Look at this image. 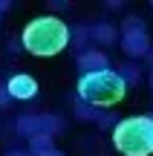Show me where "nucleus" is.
Returning a JSON list of instances; mask_svg holds the SVG:
<instances>
[{"label": "nucleus", "mask_w": 153, "mask_h": 156, "mask_svg": "<svg viewBox=\"0 0 153 156\" xmlns=\"http://www.w3.org/2000/svg\"><path fill=\"white\" fill-rule=\"evenodd\" d=\"M20 44L29 55H38V58H52L58 52L67 49L69 44V29L64 20L58 17H35V20L26 23L20 35Z\"/></svg>", "instance_id": "f257e3e1"}, {"label": "nucleus", "mask_w": 153, "mask_h": 156, "mask_svg": "<svg viewBox=\"0 0 153 156\" xmlns=\"http://www.w3.org/2000/svg\"><path fill=\"white\" fill-rule=\"evenodd\" d=\"M78 95L90 107H116L127 95V81L116 69H101L78 78Z\"/></svg>", "instance_id": "f03ea898"}, {"label": "nucleus", "mask_w": 153, "mask_h": 156, "mask_svg": "<svg viewBox=\"0 0 153 156\" xmlns=\"http://www.w3.org/2000/svg\"><path fill=\"white\" fill-rule=\"evenodd\" d=\"M113 145L124 156H150L153 153V116L121 119L113 130Z\"/></svg>", "instance_id": "7ed1b4c3"}, {"label": "nucleus", "mask_w": 153, "mask_h": 156, "mask_svg": "<svg viewBox=\"0 0 153 156\" xmlns=\"http://www.w3.org/2000/svg\"><path fill=\"white\" fill-rule=\"evenodd\" d=\"M6 90H9L12 98H17V101H29V98H35V95H38V81H35L32 75H26V73H17V75L9 78Z\"/></svg>", "instance_id": "20e7f679"}, {"label": "nucleus", "mask_w": 153, "mask_h": 156, "mask_svg": "<svg viewBox=\"0 0 153 156\" xmlns=\"http://www.w3.org/2000/svg\"><path fill=\"white\" fill-rule=\"evenodd\" d=\"M78 67H81V75L110 69V67H107V55H101V52H84V55L78 58Z\"/></svg>", "instance_id": "39448f33"}, {"label": "nucleus", "mask_w": 153, "mask_h": 156, "mask_svg": "<svg viewBox=\"0 0 153 156\" xmlns=\"http://www.w3.org/2000/svg\"><path fill=\"white\" fill-rule=\"evenodd\" d=\"M121 46H124L127 55H144V49H148V38H144V32H124Z\"/></svg>", "instance_id": "423d86ee"}, {"label": "nucleus", "mask_w": 153, "mask_h": 156, "mask_svg": "<svg viewBox=\"0 0 153 156\" xmlns=\"http://www.w3.org/2000/svg\"><path fill=\"white\" fill-rule=\"evenodd\" d=\"M29 145H32V151L38 153V156L55 151V147H52V133H38V136H32V139H29Z\"/></svg>", "instance_id": "0eeeda50"}, {"label": "nucleus", "mask_w": 153, "mask_h": 156, "mask_svg": "<svg viewBox=\"0 0 153 156\" xmlns=\"http://www.w3.org/2000/svg\"><path fill=\"white\" fill-rule=\"evenodd\" d=\"M6 95H9V90H3V87H0V107H3V104H9V101H6Z\"/></svg>", "instance_id": "6e6552de"}, {"label": "nucleus", "mask_w": 153, "mask_h": 156, "mask_svg": "<svg viewBox=\"0 0 153 156\" xmlns=\"http://www.w3.org/2000/svg\"><path fill=\"white\" fill-rule=\"evenodd\" d=\"M6 156H29V153H26V151H9Z\"/></svg>", "instance_id": "1a4fd4ad"}, {"label": "nucleus", "mask_w": 153, "mask_h": 156, "mask_svg": "<svg viewBox=\"0 0 153 156\" xmlns=\"http://www.w3.org/2000/svg\"><path fill=\"white\" fill-rule=\"evenodd\" d=\"M43 156H64L61 151H49V153H43Z\"/></svg>", "instance_id": "9d476101"}]
</instances>
